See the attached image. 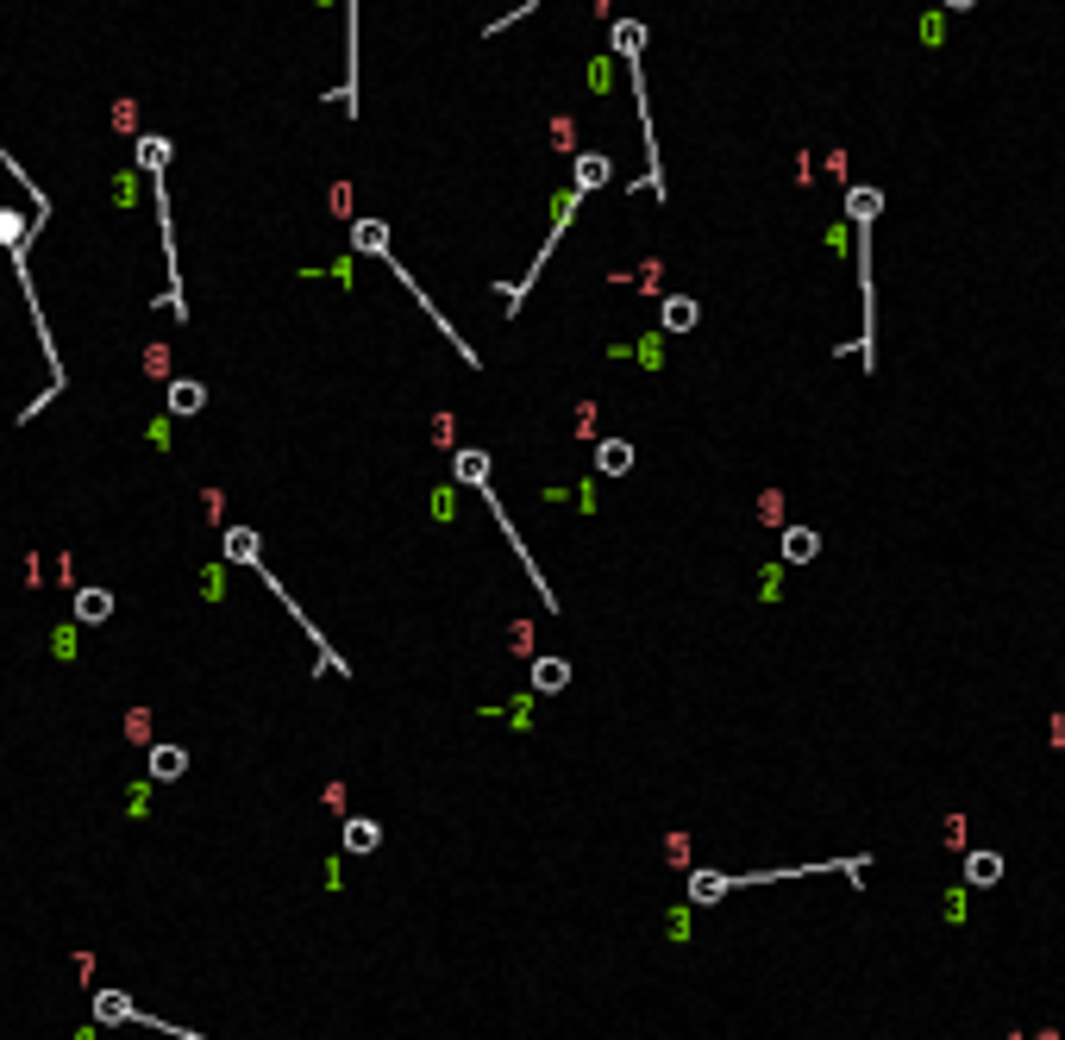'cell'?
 I'll return each instance as SVG.
<instances>
[{"mask_svg": "<svg viewBox=\"0 0 1065 1040\" xmlns=\"http://www.w3.org/2000/svg\"><path fill=\"white\" fill-rule=\"evenodd\" d=\"M865 853L859 859H834V865H771V871H690V903H721L727 890H752V884H784V878H821V871H840L846 884H865Z\"/></svg>", "mask_w": 1065, "mask_h": 1040, "instance_id": "obj_1", "label": "cell"}, {"mask_svg": "<svg viewBox=\"0 0 1065 1040\" xmlns=\"http://www.w3.org/2000/svg\"><path fill=\"white\" fill-rule=\"evenodd\" d=\"M1003 853H990V846H972L965 853V890H990V884H1003Z\"/></svg>", "mask_w": 1065, "mask_h": 1040, "instance_id": "obj_2", "label": "cell"}, {"mask_svg": "<svg viewBox=\"0 0 1065 1040\" xmlns=\"http://www.w3.org/2000/svg\"><path fill=\"white\" fill-rule=\"evenodd\" d=\"M220 552H226V564H251V571H257V564H264V539H257L251 527H226L220 533Z\"/></svg>", "mask_w": 1065, "mask_h": 1040, "instance_id": "obj_3", "label": "cell"}, {"mask_svg": "<svg viewBox=\"0 0 1065 1040\" xmlns=\"http://www.w3.org/2000/svg\"><path fill=\"white\" fill-rule=\"evenodd\" d=\"M614 176V163L602 157V151H577V163H571V188L577 195H589V188H602Z\"/></svg>", "mask_w": 1065, "mask_h": 1040, "instance_id": "obj_4", "label": "cell"}, {"mask_svg": "<svg viewBox=\"0 0 1065 1040\" xmlns=\"http://www.w3.org/2000/svg\"><path fill=\"white\" fill-rule=\"evenodd\" d=\"M878 214H884V188H865V182H859V188L846 195V220H852V226H871Z\"/></svg>", "mask_w": 1065, "mask_h": 1040, "instance_id": "obj_5", "label": "cell"}, {"mask_svg": "<svg viewBox=\"0 0 1065 1040\" xmlns=\"http://www.w3.org/2000/svg\"><path fill=\"white\" fill-rule=\"evenodd\" d=\"M201 408H207V389L195 383V376H170V414L188 420V414H201Z\"/></svg>", "mask_w": 1065, "mask_h": 1040, "instance_id": "obj_6", "label": "cell"}, {"mask_svg": "<svg viewBox=\"0 0 1065 1040\" xmlns=\"http://www.w3.org/2000/svg\"><path fill=\"white\" fill-rule=\"evenodd\" d=\"M113 614V589H76V621L82 627H101Z\"/></svg>", "mask_w": 1065, "mask_h": 1040, "instance_id": "obj_7", "label": "cell"}, {"mask_svg": "<svg viewBox=\"0 0 1065 1040\" xmlns=\"http://www.w3.org/2000/svg\"><path fill=\"white\" fill-rule=\"evenodd\" d=\"M596 470H602V477H627V470H633V445L627 439H602L596 445Z\"/></svg>", "mask_w": 1065, "mask_h": 1040, "instance_id": "obj_8", "label": "cell"}, {"mask_svg": "<svg viewBox=\"0 0 1065 1040\" xmlns=\"http://www.w3.org/2000/svg\"><path fill=\"white\" fill-rule=\"evenodd\" d=\"M182 771H188V752H182V746H163V740H157V746H151V777H157V784H176Z\"/></svg>", "mask_w": 1065, "mask_h": 1040, "instance_id": "obj_9", "label": "cell"}, {"mask_svg": "<svg viewBox=\"0 0 1065 1040\" xmlns=\"http://www.w3.org/2000/svg\"><path fill=\"white\" fill-rule=\"evenodd\" d=\"M564 683H571V665H564V658H533V690L539 696H558Z\"/></svg>", "mask_w": 1065, "mask_h": 1040, "instance_id": "obj_10", "label": "cell"}, {"mask_svg": "<svg viewBox=\"0 0 1065 1040\" xmlns=\"http://www.w3.org/2000/svg\"><path fill=\"white\" fill-rule=\"evenodd\" d=\"M821 552V533L815 527H784V564H809Z\"/></svg>", "mask_w": 1065, "mask_h": 1040, "instance_id": "obj_11", "label": "cell"}, {"mask_svg": "<svg viewBox=\"0 0 1065 1040\" xmlns=\"http://www.w3.org/2000/svg\"><path fill=\"white\" fill-rule=\"evenodd\" d=\"M658 320H665V333H690V326L702 320V307H696L690 295H671V301H665V314H658Z\"/></svg>", "mask_w": 1065, "mask_h": 1040, "instance_id": "obj_12", "label": "cell"}, {"mask_svg": "<svg viewBox=\"0 0 1065 1040\" xmlns=\"http://www.w3.org/2000/svg\"><path fill=\"white\" fill-rule=\"evenodd\" d=\"M345 846H351V853H376V846H383V827L364 821V815H351L345 821Z\"/></svg>", "mask_w": 1065, "mask_h": 1040, "instance_id": "obj_13", "label": "cell"}, {"mask_svg": "<svg viewBox=\"0 0 1065 1040\" xmlns=\"http://www.w3.org/2000/svg\"><path fill=\"white\" fill-rule=\"evenodd\" d=\"M452 477L470 483V489H483V483H489V452H458V458H452Z\"/></svg>", "mask_w": 1065, "mask_h": 1040, "instance_id": "obj_14", "label": "cell"}, {"mask_svg": "<svg viewBox=\"0 0 1065 1040\" xmlns=\"http://www.w3.org/2000/svg\"><path fill=\"white\" fill-rule=\"evenodd\" d=\"M163 163H170V138H157V132H145V138H138V170H145V176H157V170H163Z\"/></svg>", "mask_w": 1065, "mask_h": 1040, "instance_id": "obj_15", "label": "cell"}, {"mask_svg": "<svg viewBox=\"0 0 1065 1040\" xmlns=\"http://www.w3.org/2000/svg\"><path fill=\"white\" fill-rule=\"evenodd\" d=\"M132 997H120V990H101V997H94V1022H132Z\"/></svg>", "mask_w": 1065, "mask_h": 1040, "instance_id": "obj_16", "label": "cell"}, {"mask_svg": "<svg viewBox=\"0 0 1065 1040\" xmlns=\"http://www.w3.org/2000/svg\"><path fill=\"white\" fill-rule=\"evenodd\" d=\"M19 239H26V220H19V214H0V251L19 245Z\"/></svg>", "mask_w": 1065, "mask_h": 1040, "instance_id": "obj_17", "label": "cell"}, {"mask_svg": "<svg viewBox=\"0 0 1065 1040\" xmlns=\"http://www.w3.org/2000/svg\"><path fill=\"white\" fill-rule=\"evenodd\" d=\"M921 44H946V19H940V13L921 19Z\"/></svg>", "mask_w": 1065, "mask_h": 1040, "instance_id": "obj_18", "label": "cell"}, {"mask_svg": "<svg viewBox=\"0 0 1065 1040\" xmlns=\"http://www.w3.org/2000/svg\"><path fill=\"white\" fill-rule=\"evenodd\" d=\"M145 370H151V376H170V351L151 345V351H145Z\"/></svg>", "mask_w": 1065, "mask_h": 1040, "instance_id": "obj_19", "label": "cell"}, {"mask_svg": "<svg viewBox=\"0 0 1065 1040\" xmlns=\"http://www.w3.org/2000/svg\"><path fill=\"white\" fill-rule=\"evenodd\" d=\"M946 7H953V13H972V7H978V0H946Z\"/></svg>", "mask_w": 1065, "mask_h": 1040, "instance_id": "obj_20", "label": "cell"}, {"mask_svg": "<svg viewBox=\"0 0 1065 1040\" xmlns=\"http://www.w3.org/2000/svg\"><path fill=\"white\" fill-rule=\"evenodd\" d=\"M1034 1040H1059V1034H1053V1028H1040V1034H1034Z\"/></svg>", "mask_w": 1065, "mask_h": 1040, "instance_id": "obj_21", "label": "cell"}]
</instances>
